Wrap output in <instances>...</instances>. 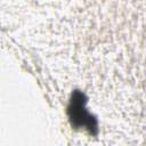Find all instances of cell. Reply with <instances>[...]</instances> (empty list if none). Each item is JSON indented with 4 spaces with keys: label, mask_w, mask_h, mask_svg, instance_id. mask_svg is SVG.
I'll return each instance as SVG.
<instances>
[{
    "label": "cell",
    "mask_w": 146,
    "mask_h": 146,
    "mask_svg": "<svg viewBox=\"0 0 146 146\" xmlns=\"http://www.w3.org/2000/svg\"><path fill=\"white\" fill-rule=\"evenodd\" d=\"M68 115H70L72 125L78 128H84L89 130L91 133L96 132L97 130L96 120L84 108L83 95L79 91L74 92L72 97V100L68 106Z\"/></svg>",
    "instance_id": "1"
}]
</instances>
